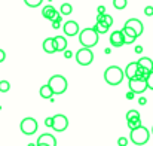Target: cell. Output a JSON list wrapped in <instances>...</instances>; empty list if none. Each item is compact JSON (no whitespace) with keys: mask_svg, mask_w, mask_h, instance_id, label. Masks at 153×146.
Instances as JSON below:
<instances>
[{"mask_svg":"<svg viewBox=\"0 0 153 146\" xmlns=\"http://www.w3.org/2000/svg\"><path fill=\"white\" fill-rule=\"evenodd\" d=\"M123 70L120 69V67H117V66H110V67H107L105 69V72H104V81L108 84V85H111V87H114V85H119L122 81H123Z\"/></svg>","mask_w":153,"mask_h":146,"instance_id":"6da1fadb","label":"cell"},{"mask_svg":"<svg viewBox=\"0 0 153 146\" xmlns=\"http://www.w3.org/2000/svg\"><path fill=\"white\" fill-rule=\"evenodd\" d=\"M79 42L83 48H92L98 43V33L91 27V28H83L79 33Z\"/></svg>","mask_w":153,"mask_h":146,"instance_id":"7a4b0ae2","label":"cell"},{"mask_svg":"<svg viewBox=\"0 0 153 146\" xmlns=\"http://www.w3.org/2000/svg\"><path fill=\"white\" fill-rule=\"evenodd\" d=\"M48 85L51 87L52 93L56 96V94H64V93L67 91L68 82H67V79H65L62 75H53L51 79H49Z\"/></svg>","mask_w":153,"mask_h":146,"instance_id":"3957f363","label":"cell"},{"mask_svg":"<svg viewBox=\"0 0 153 146\" xmlns=\"http://www.w3.org/2000/svg\"><path fill=\"white\" fill-rule=\"evenodd\" d=\"M149 137H150V133H149V130H147L146 127H143V125H140V127H137V128L131 130V136H129L131 142H132V143H135L137 146L147 143Z\"/></svg>","mask_w":153,"mask_h":146,"instance_id":"277c9868","label":"cell"},{"mask_svg":"<svg viewBox=\"0 0 153 146\" xmlns=\"http://www.w3.org/2000/svg\"><path fill=\"white\" fill-rule=\"evenodd\" d=\"M76 61L80 66H89L94 61V52L89 48H80L76 52Z\"/></svg>","mask_w":153,"mask_h":146,"instance_id":"5b68a950","label":"cell"},{"mask_svg":"<svg viewBox=\"0 0 153 146\" xmlns=\"http://www.w3.org/2000/svg\"><path fill=\"white\" fill-rule=\"evenodd\" d=\"M19 128H21V131L25 136H31V134H34L37 131V121L34 118H30V116L24 118L21 121V124H19Z\"/></svg>","mask_w":153,"mask_h":146,"instance_id":"8992f818","label":"cell"},{"mask_svg":"<svg viewBox=\"0 0 153 146\" xmlns=\"http://www.w3.org/2000/svg\"><path fill=\"white\" fill-rule=\"evenodd\" d=\"M128 85H129V91H132L134 94H143L147 90V82H146V79H141V78L129 79Z\"/></svg>","mask_w":153,"mask_h":146,"instance_id":"52a82bcc","label":"cell"},{"mask_svg":"<svg viewBox=\"0 0 153 146\" xmlns=\"http://www.w3.org/2000/svg\"><path fill=\"white\" fill-rule=\"evenodd\" d=\"M67 127H68L67 116H64V115H55V116H52V127H51L52 130L61 133V131L67 130Z\"/></svg>","mask_w":153,"mask_h":146,"instance_id":"ba28073f","label":"cell"},{"mask_svg":"<svg viewBox=\"0 0 153 146\" xmlns=\"http://www.w3.org/2000/svg\"><path fill=\"white\" fill-rule=\"evenodd\" d=\"M125 25L129 27V28H132L137 36H141V34H143L144 27H143V22H141L140 19H137V18H129V19L125 22Z\"/></svg>","mask_w":153,"mask_h":146,"instance_id":"9c48e42d","label":"cell"},{"mask_svg":"<svg viewBox=\"0 0 153 146\" xmlns=\"http://www.w3.org/2000/svg\"><path fill=\"white\" fill-rule=\"evenodd\" d=\"M62 30L67 36H76L79 33V24L76 21H67L64 25H62Z\"/></svg>","mask_w":153,"mask_h":146,"instance_id":"30bf717a","label":"cell"},{"mask_svg":"<svg viewBox=\"0 0 153 146\" xmlns=\"http://www.w3.org/2000/svg\"><path fill=\"white\" fill-rule=\"evenodd\" d=\"M110 43H111V46H114V48L123 46V36H122V31H120V30L113 31V33L110 34Z\"/></svg>","mask_w":153,"mask_h":146,"instance_id":"8fae6325","label":"cell"},{"mask_svg":"<svg viewBox=\"0 0 153 146\" xmlns=\"http://www.w3.org/2000/svg\"><path fill=\"white\" fill-rule=\"evenodd\" d=\"M137 70H138V63H137V61H132V63H129V64L126 66V69L123 70V76H126L128 79H132V78H135Z\"/></svg>","mask_w":153,"mask_h":146,"instance_id":"7c38bea8","label":"cell"},{"mask_svg":"<svg viewBox=\"0 0 153 146\" xmlns=\"http://www.w3.org/2000/svg\"><path fill=\"white\" fill-rule=\"evenodd\" d=\"M37 143H45V145L48 146H56V139L49 134V133H46V134H42V136H39V139H37Z\"/></svg>","mask_w":153,"mask_h":146,"instance_id":"4fadbf2b","label":"cell"},{"mask_svg":"<svg viewBox=\"0 0 153 146\" xmlns=\"http://www.w3.org/2000/svg\"><path fill=\"white\" fill-rule=\"evenodd\" d=\"M53 42H55V48H56L58 52L65 51V48H67V39L64 36H55L53 37Z\"/></svg>","mask_w":153,"mask_h":146,"instance_id":"5bb4252c","label":"cell"},{"mask_svg":"<svg viewBox=\"0 0 153 146\" xmlns=\"http://www.w3.org/2000/svg\"><path fill=\"white\" fill-rule=\"evenodd\" d=\"M42 46H43V51H45L46 54H53V52H56V48H55V42H53V37H48V39H45Z\"/></svg>","mask_w":153,"mask_h":146,"instance_id":"9a60e30c","label":"cell"},{"mask_svg":"<svg viewBox=\"0 0 153 146\" xmlns=\"http://www.w3.org/2000/svg\"><path fill=\"white\" fill-rule=\"evenodd\" d=\"M137 63H138L140 67H143V69H146V70H149V72H153V61L149 57H141Z\"/></svg>","mask_w":153,"mask_h":146,"instance_id":"2e32d148","label":"cell"},{"mask_svg":"<svg viewBox=\"0 0 153 146\" xmlns=\"http://www.w3.org/2000/svg\"><path fill=\"white\" fill-rule=\"evenodd\" d=\"M40 97L42 98H51L52 96H53V93H52V90H51V87L46 84V85H43L42 88H40Z\"/></svg>","mask_w":153,"mask_h":146,"instance_id":"e0dca14e","label":"cell"},{"mask_svg":"<svg viewBox=\"0 0 153 146\" xmlns=\"http://www.w3.org/2000/svg\"><path fill=\"white\" fill-rule=\"evenodd\" d=\"M92 28H94L98 34H105V33L108 31V28H110V27H108V25H105L104 22H95V25H94Z\"/></svg>","mask_w":153,"mask_h":146,"instance_id":"ac0fdd59","label":"cell"},{"mask_svg":"<svg viewBox=\"0 0 153 146\" xmlns=\"http://www.w3.org/2000/svg\"><path fill=\"white\" fill-rule=\"evenodd\" d=\"M53 13H55V7L51 6V4H46V6L43 7V10H42V15H43L45 18H48V19L51 18Z\"/></svg>","mask_w":153,"mask_h":146,"instance_id":"d6986e66","label":"cell"},{"mask_svg":"<svg viewBox=\"0 0 153 146\" xmlns=\"http://www.w3.org/2000/svg\"><path fill=\"white\" fill-rule=\"evenodd\" d=\"M73 12V6L70 3H62L61 4V9H59V13L61 15H70Z\"/></svg>","mask_w":153,"mask_h":146,"instance_id":"ffe728a7","label":"cell"},{"mask_svg":"<svg viewBox=\"0 0 153 146\" xmlns=\"http://www.w3.org/2000/svg\"><path fill=\"white\" fill-rule=\"evenodd\" d=\"M126 122H128V127H129V130H134V128H137V127H140V125H141V118L128 119Z\"/></svg>","mask_w":153,"mask_h":146,"instance_id":"44dd1931","label":"cell"},{"mask_svg":"<svg viewBox=\"0 0 153 146\" xmlns=\"http://www.w3.org/2000/svg\"><path fill=\"white\" fill-rule=\"evenodd\" d=\"M126 4H128V0H113V6L116 7V9H125L126 7Z\"/></svg>","mask_w":153,"mask_h":146,"instance_id":"7402d4cb","label":"cell"},{"mask_svg":"<svg viewBox=\"0 0 153 146\" xmlns=\"http://www.w3.org/2000/svg\"><path fill=\"white\" fill-rule=\"evenodd\" d=\"M135 118H140V113H138V110H135V109H131V110H128V112H126V121H128V119H135Z\"/></svg>","mask_w":153,"mask_h":146,"instance_id":"603a6c76","label":"cell"},{"mask_svg":"<svg viewBox=\"0 0 153 146\" xmlns=\"http://www.w3.org/2000/svg\"><path fill=\"white\" fill-rule=\"evenodd\" d=\"M122 36H123V45H125V43H126V45H131V43L135 42V37H132V36H129V34H126V33H123V31H122Z\"/></svg>","mask_w":153,"mask_h":146,"instance_id":"cb8c5ba5","label":"cell"},{"mask_svg":"<svg viewBox=\"0 0 153 146\" xmlns=\"http://www.w3.org/2000/svg\"><path fill=\"white\" fill-rule=\"evenodd\" d=\"M10 90V84L7 81H0V93H7Z\"/></svg>","mask_w":153,"mask_h":146,"instance_id":"d4e9b609","label":"cell"},{"mask_svg":"<svg viewBox=\"0 0 153 146\" xmlns=\"http://www.w3.org/2000/svg\"><path fill=\"white\" fill-rule=\"evenodd\" d=\"M24 1H25V4H27L28 7H37V6L42 4L43 0H24Z\"/></svg>","mask_w":153,"mask_h":146,"instance_id":"484cf974","label":"cell"},{"mask_svg":"<svg viewBox=\"0 0 153 146\" xmlns=\"http://www.w3.org/2000/svg\"><path fill=\"white\" fill-rule=\"evenodd\" d=\"M102 22H104L105 25L111 27V25H113V16H111V15H107V13H104V19H102Z\"/></svg>","mask_w":153,"mask_h":146,"instance_id":"4316f807","label":"cell"},{"mask_svg":"<svg viewBox=\"0 0 153 146\" xmlns=\"http://www.w3.org/2000/svg\"><path fill=\"white\" fill-rule=\"evenodd\" d=\"M120 31H123V33H126V34H129V36H132V37H135V39L138 37V36L135 34V31H134L132 28H129V27H126V25H123V28H122Z\"/></svg>","mask_w":153,"mask_h":146,"instance_id":"83f0119b","label":"cell"},{"mask_svg":"<svg viewBox=\"0 0 153 146\" xmlns=\"http://www.w3.org/2000/svg\"><path fill=\"white\" fill-rule=\"evenodd\" d=\"M49 21H51V22H61V13H59L58 10H55V13L49 18Z\"/></svg>","mask_w":153,"mask_h":146,"instance_id":"f1b7e54d","label":"cell"},{"mask_svg":"<svg viewBox=\"0 0 153 146\" xmlns=\"http://www.w3.org/2000/svg\"><path fill=\"white\" fill-rule=\"evenodd\" d=\"M146 82H147V88L153 90V72H150V73H149V76H147Z\"/></svg>","mask_w":153,"mask_h":146,"instance_id":"f546056e","label":"cell"},{"mask_svg":"<svg viewBox=\"0 0 153 146\" xmlns=\"http://www.w3.org/2000/svg\"><path fill=\"white\" fill-rule=\"evenodd\" d=\"M117 145H119V146H126V145H128V139H126V137H119Z\"/></svg>","mask_w":153,"mask_h":146,"instance_id":"4dcf8cb0","label":"cell"},{"mask_svg":"<svg viewBox=\"0 0 153 146\" xmlns=\"http://www.w3.org/2000/svg\"><path fill=\"white\" fill-rule=\"evenodd\" d=\"M144 13H146L147 16H152L153 15V6H146V7H144Z\"/></svg>","mask_w":153,"mask_h":146,"instance_id":"1f68e13d","label":"cell"},{"mask_svg":"<svg viewBox=\"0 0 153 146\" xmlns=\"http://www.w3.org/2000/svg\"><path fill=\"white\" fill-rule=\"evenodd\" d=\"M45 125L51 128L52 127V116H49V118H46V119H45Z\"/></svg>","mask_w":153,"mask_h":146,"instance_id":"d6a6232c","label":"cell"},{"mask_svg":"<svg viewBox=\"0 0 153 146\" xmlns=\"http://www.w3.org/2000/svg\"><path fill=\"white\" fill-rule=\"evenodd\" d=\"M4 58H6V52H4L3 49H0V63H3Z\"/></svg>","mask_w":153,"mask_h":146,"instance_id":"836d02e7","label":"cell"},{"mask_svg":"<svg viewBox=\"0 0 153 146\" xmlns=\"http://www.w3.org/2000/svg\"><path fill=\"white\" fill-rule=\"evenodd\" d=\"M62 52H64V57H65V58H70V57L73 55L71 51H68V49H67V51H62Z\"/></svg>","mask_w":153,"mask_h":146,"instance_id":"e575fe53","label":"cell"},{"mask_svg":"<svg viewBox=\"0 0 153 146\" xmlns=\"http://www.w3.org/2000/svg\"><path fill=\"white\" fill-rule=\"evenodd\" d=\"M97 10H98V13H105V6H98Z\"/></svg>","mask_w":153,"mask_h":146,"instance_id":"d590c367","label":"cell"},{"mask_svg":"<svg viewBox=\"0 0 153 146\" xmlns=\"http://www.w3.org/2000/svg\"><path fill=\"white\" fill-rule=\"evenodd\" d=\"M102 19H104V13H98L97 15V22H102Z\"/></svg>","mask_w":153,"mask_h":146,"instance_id":"8d00e7d4","label":"cell"},{"mask_svg":"<svg viewBox=\"0 0 153 146\" xmlns=\"http://www.w3.org/2000/svg\"><path fill=\"white\" fill-rule=\"evenodd\" d=\"M138 103H140V104H146V103H147V100H146V97H140L138 98Z\"/></svg>","mask_w":153,"mask_h":146,"instance_id":"74e56055","label":"cell"},{"mask_svg":"<svg viewBox=\"0 0 153 146\" xmlns=\"http://www.w3.org/2000/svg\"><path fill=\"white\" fill-rule=\"evenodd\" d=\"M126 98H129V100H131V98H134V93H132V91H129V93L126 94Z\"/></svg>","mask_w":153,"mask_h":146,"instance_id":"f35d334b","label":"cell"},{"mask_svg":"<svg viewBox=\"0 0 153 146\" xmlns=\"http://www.w3.org/2000/svg\"><path fill=\"white\" fill-rule=\"evenodd\" d=\"M52 27L56 30V28H59V22H52Z\"/></svg>","mask_w":153,"mask_h":146,"instance_id":"ab89813d","label":"cell"},{"mask_svg":"<svg viewBox=\"0 0 153 146\" xmlns=\"http://www.w3.org/2000/svg\"><path fill=\"white\" fill-rule=\"evenodd\" d=\"M135 52H137V54L143 52V48H141V46H137V48H135Z\"/></svg>","mask_w":153,"mask_h":146,"instance_id":"60d3db41","label":"cell"},{"mask_svg":"<svg viewBox=\"0 0 153 146\" xmlns=\"http://www.w3.org/2000/svg\"><path fill=\"white\" fill-rule=\"evenodd\" d=\"M27 146H37V145H36V142H31V143H28Z\"/></svg>","mask_w":153,"mask_h":146,"instance_id":"b9f144b4","label":"cell"},{"mask_svg":"<svg viewBox=\"0 0 153 146\" xmlns=\"http://www.w3.org/2000/svg\"><path fill=\"white\" fill-rule=\"evenodd\" d=\"M36 145L37 146H48V145H45V143H37V142H36Z\"/></svg>","mask_w":153,"mask_h":146,"instance_id":"7bdbcfd3","label":"cell"},{"mask_svg":"<svg viewBox=\"0 0 153 146\" xmlns=\"http://www.w3.org/2000/svg\"><path fill=\"white\" fill-rule=\"evenodd\" d=\"M152 134H153V127H152Z\"/></svg>","mask_w":153,"mask_h":146,"instance_id":"ee69618b","label":"cell"}]
</instances>
